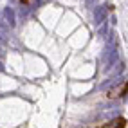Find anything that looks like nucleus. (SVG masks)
Returning a JSON list of instances; mask_svg holds the SVG:
<instances>
[{
  "instance_id": "3",
  "label": "nucleus",
  "mask_w": 128,
  "mask_h": 128,
  "mask_svg": "<svg viewBox=\"0 0 128 128\" xmlns=\"http://www.w3.org/2000/svg\"><path fill=\"white\" fill-rule=\"evenodd\" d=\"M20 2H22V4H29V2H31V0H20Z\"/></svg>"
},
{
  "instance_id": "2",
  "label": "nucleus",
  "mask_w": 128,
  "mask_h": 128,
  "mask_svg": "<svg viewBox=\"0 0 128 128\" xmlns=\"http://www.w3.org/2000/svg\"><path fill=\"white\" fill-rule=\"evenodd\" d=\"M98 128H126V119H124V117H116V119H112L110 123L99 124Z\"/></svg>"
},
{
  "instance_id": "1",
  "label": "nucleus",
  "mask_w": 128,
  "mask_h": 128,
  "mask_svg": "<svg viewBox=\"0 0 128 128\" xmlns=\"http://www.w3.org/2000/svg\"><path fill=\"white\" fill-rule=\"evenodd\" d=\"M126 94H128V81H124V85H119L117 88L110 90V92L106 94V98H110V99H119V98H124Z\"/></svg>"
}]
</instances>
